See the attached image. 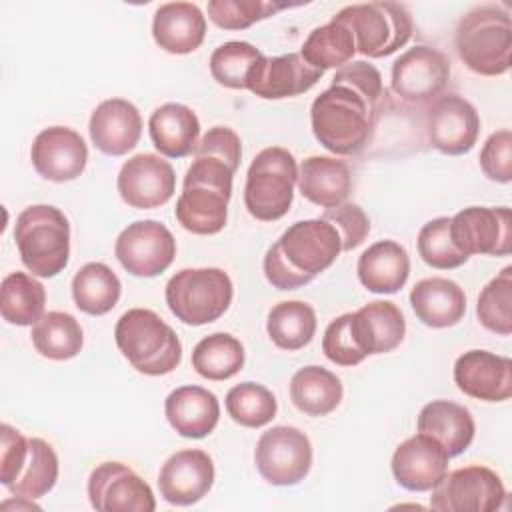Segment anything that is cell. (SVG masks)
Returning <instances> with one entry per match:
<instances>
[{
	"label": "cell",
	"instance_id": "obj_32",
	"mask_svg": "<svg viewBox=\"0 0 512 512\" xmlns=\"http://www.w3.org/2000/svg\"><path fill=\"white\" fill-rule=\"evenodd\" d=\"M292 404L308 416H326L342 400L340 378L322 366H304L290 380Z\"/></svg>",
	"mask_w": 512,
	"mask_h": 512
},
{
	"label": "cell",
	"instance_id": "obj_46",
	"mask_svg": "<svg viewBox=\"0 0 512 512\" xmlns=\"http://www.w3.org/2000/svg\"><path fill=\"white\" fill-rule=\"evenodd\" d=\"M322 220L330 222L342 240V250H354L360 246L368 232H370V220L366 212L352 202H344L334 208H326L322 214Z\"/></svg>",
	"mask_w": 512,
	"mask_h": 512
},
{
	"label": "cell",
	"instance_id": "obj_33",
	"mask_svg": "<svg viewBox=\"0 0 512 512\" xmlns=\"http://www.w3.org/2000/svg\"><path fill=\"white\" fill-rule=\"evenodd\" d=\"M122 284L114 270L102 262L84 264L72 278L74 304L90 314H108L120 300Z\"/></svg>",
	"mask_w": 512,
	"mask_h": 512
},
{
	"label": "cell",
	"instance_id": "obj_43",
	"mask_svg": "<svg viewBox=\"0 0 512 512\" xmlns=\"http://www.w3.org/2000/svg\"><path fill=\"white\" fill-rule=\"evenodd\" d=\"M420 258L438 270H452L462 266L468 256L462 254L450 238V218L440 216L426 222L418 232Z\"/></svg>",
	"mask_w": 512,
	"mask_h": 512
},
{
	"label": "cell",
	"instance_id": "obj_17",
	"mask_svg": "<svg viewBox=\"0 0 512 512\" xmlns=\"http://www.w3.org/2000/svg\"><path fill=\"white\" fill-rule=\"evenodd\" d=\"M116 186L130 208L150 210L164 206L174 196L176 174L168 160L142 152L122 164Z\"/></svg>",
	"mask_w": 512,
	"mask_h": 512
},
{
	"label": "cell",
	"instance_id": "obj_37",
	"mask_svg": "<svg viewBox=\"0 0 512 512\" xmlns=\"http://www.w3.org/2000/svg\"><path fill=\"white\" fill-rule=\"evenodd\" d=\"M244 366V346L226 332L204 336L192 350V368L206 380H228Z\"/></svg>",
	"mask_w": 512,
	"mask_h": 512
},
{
	"label": "cell",
	"instance_id": "obj_11",
	"mask_svg": "<svg viewBox=\"0 0 512 512\" xmlns=\"http://www.w3.org/2000/svg\"><path fill=\"white\" fill-rule=\"evenodd\" d=\"M114 254L132 276L152 278L174 262L176 240L162 222L136 220L118 234Z\"/></svg>",
	"mask_w": 512,
	"mask_h": 512
},
{
	"label": "cell",
	"instance_id": "obj_2",
	"mask_svg": "<svg viewBox=\"0 0 512 512\" xmlns=\"http://www.w3.org/2000/svg\"><path fill=\"white\" fill-rule=\"evenodd\" d=\"M234 170L212 156H196L176 202L178 224L200 236L218 234L228 220Z\"/></svg>",
	"mask_w": 512,
	"mask_h": 512
},
{
	"label": "cell",
	"instance_id": "obj_12",
	"mask_svg": "<svg viewBox=\"0 0 512 512\" xmlns=\"http://www.w3.org/2000/svg\"><path fill=\"white\" fill-rule=\"evenodd\" d=\"M450 238L466 254L508 256L512 250V216L508 206H470L450 218Z\"/></svg>",
	"mask_w": 512,
	"mask_h": 512
},
{
	"label": "cell",
	"instance_id": "obj_1",
	"mask_svg": "<svg viewBox=\"0 0 512 512\" xmlns=\"http://www.w3.org/2000/svg\"><path fill=\"white\" fill-rule=\"evenodd\" d=\"M378 104L350 84L332 82L310 108L314 138L338 156L360 152L376 128Z\"/></svg>",
	"mask_w": 512,
	"mask_h": 512
},
{
	"label": "cell",
	"instance_id": "obj_47",
	"mask_svg": "<svg viewBox=\"0 0 512 512\" xmlns=\"http://www.w3.org/2000/svg\"><path fill=\"white\" fill-rule=\"evenodd\" d=\"M480 168L494 180L508 184L512 180V132L498 130L488 136L480 150Z\"/></svg>",
	"mask_w": 512,
	"mask_h": 512
},
{
	"label": "cell",
	"instance_id": "obj_19",
	"mask_svg": "<svg viewBox=\"0 0 512 512\" xmlns=\"http://www.w3.org/2000/svg\"><path fill=\"white\" fill-rule=\"evenodd\" d=\"M214 484V462L198 448L172 454L160 468V496L174 506H190L202 500Z\"/></svg>",
	"mask_w": 512,
	"mask_h": 512
},
{
	"label": "cell",
	"instance_id": "obj_50",
	"mask_svg": "<svg viewBox=\"0 0 512 512\" xmlns=\"http://www.w3.org/2000/svg\"><path fill=\"white\" fill-rule=\"evenodd\" d=\"M332 82L350 84V86L358 88L360 92H364L366 96H370L376 102H380L382 96H384L382 76H380L378 68L370 62H364V60H354V62H348L342 68H338L336 74L332 76Z\"/></svg>",
	"mask_w": 512,
	"mask_h": 512
},
{
	"label": "cell",
	"instance_id": "obj_20",
	"mask_svg": "<svg viewBox=\"0 0 512 512\" xmlns=\"http://www.w3.org/2000/svg\"><path fill=\"white\" fill-rule=\"evenodd\" d=\"M454 382L470 398L504 402L512 396V360L488 350H468L454 362Z\"/></svg>",
	"mask_w": 512,
	"mask_h": 512
},
{
	"label": "cell",
	"instance_id": "obj_27",
	"mask_svg": "<svg viewBox=\"0 0 512 512\" xmlns=\"http://www.w3.org/2000/svg\"><path fill=\"white\" fill-rule=\"evenodd\" d=\"M356 272L366 290L374 294H394L410 276V258L402 244L378 240L360 254Z\"/></svg>",
	"mask_w": 512,
	"mask_h": 512
},
{
	"label": "cell",
	"instance_id": "obj_44",
	"mask_svg": "<svg viewBox=\"0 0 512 512\" xmlns=\"http://www.w3.org/2000/svg\"><path fill=\"white\" fill-rule=\"evenodd\" d=\"M284 2L266 0H210L208 18L224 30H244L252 24L288 8Z\"/></svg>",
	"mask_w": 512,
	"mask_h": 512
},
{
	"label": "cell",
	"instance_id": "obj_42",
	"mask_svg": "<svg viewBox=\"0 0 512 512\" xmlns=\"http://www.w3.org/2000/svg\"><path fill=\"white\" fill-rule=\"evenodd\" d=\"M480 324L498 334L510 336L512 332V266H506L492 278L480 292L476 304Z\"/></svg>",
	"mask_w": 512,
	"mask_h": 512
},
{
	"label": "cell",
	"instance_id": "obj_16",
	"mask_svg": "<svg viewBox=\"0 0 512 512\" xmlns=\"http://www.w3.org/2000/svg\"><path fill=\"white\" fill-rule=\"evenodd\" d=\"M88 498L98 512H152V488L126 464L102 462L88 478Z\"/></svg>",
	"mask_w": 512,
	"mask_h": 512
},
{
	"label": "cell",
	"instance_id": "obj_6",
	"mask_svg": "<svg viewBox=\"0 0 512 512\" xmlns=\"http://www.w3.org/2000/svg\"><path fill=\"white\" fill-rule=\"evenodd\" d=\"M296 182L298 166L292 152L280 146L260 150L246 172V210L262 222L280 220L292 206Z\"/></svg>",
	"mask_w": 512,
	"mask_h": 512
},
{
	"label": "cell",
	"instance_id": "obj_5",
	"mask_svg": "<svg viewBox=\"0 0 512 512\" xmlns=\"http://www.w3.org/2000/svg\"><path fill=\"white\" fill-rule=\"evenodd\" d=\"M14 240L22 264L40 278L62 272L70 256V224L64 212L50 204L24 208L14 224Z\"/></svg>",
	"mask_w": 512,
	"mask_h": 512
},
{
	"label": "cell",
	"instance_id": "obj_25",
	"mask_svg": "<svg viewBox=\"0 0 512 512\" xmlns=\"http://www.w3.org/2000/svg\"><path fill=\"white\" fill-rule=\"evenodd\" d=\"M350 326L356 344L366 356L394 350L406 332L404 314L390 300H374L352 312Z\"/></svg>",
	"mask_w": 512,
	"mask_h": 512
},
{
	"label": "cell",
	"instance_id": "obj_18",
	"mask_svg": "<svg viewBox=\"0 0 512 512\" xmlns=\"http://www.w3.org/2000/svg\"><path fill=\"white\" fill-rule=\"evenodd\" d=\"M30 160L42 178L50 182H70L84 172L88 148L76 130L50 126L34 138Z\"/></svg>",
	"mask_w": 512,
	"mask_h": 512
},
{
	"label": "cell",
	"instance_id": "obj_13",
	"mask_svg": "<svg viewBox=\"0 0 512 512\" xmlns=\"http://www.w3.org/2000/svg\"><path fill=\"white\" fill-rule=\"evenodd\" d=\"M450 80L448 58L430 46H414L392 64V90L410 104L436 100Z\"/></svg>",
	"mask_w": 512,
	"mask_h": 512
},
{
	"label": "cell",
	"instance_id": "obj_36",
	"mask_svg": "<svg viewBox=\"0 0 512 512\" xmlns=\"http://www.w3.org/2000/svg\"><path fill=\"white\" fill-rule=\"evenodd\" d=\"M32 344L38 354L50 360H70L84 344V334L78 320L60 310L46 312L32 326Z\"/></svg>",
	"mask_w": 512,
	"mask_h": 512
},
{
	"label": "cell",
	"instance_id": "obj_7",
	"mask_svg": "<svg viewBox=\"0 0 512 512\" xmlns=\"http://www.w3.org/2000/svg\"><path fill=\"white\" fill-rule=\"evenodd\" d=\"M164 296L180 322L204 326L228 310L234 288L230 276L220 268H184L168 280Z\"/></svg>",
	"mask_w": 512,
	"mask_h": 512
},
{
	"label": "cell",
	"instance_id": "obj_29",
	"mask_svg": "<svg viewBox=\"0 0 512 512\" xmlns=\"http://www.w3.org/2000/svg\"><path fill=\"white\" fill-rule=\"evenodd\" d=\"M148 130L154 148L168 158H184L198 146L200 120L192 108L166 102L158 106L148 120Z\"/></svg>",
	"mask_w": 512,
	"mask_h": 512
},
{
	"label": "cell",
	"instance_id": "obj_23",
	"mask_svg": "<svg viewBox=\"0 0 512 512\" xmlns=\"http://www.w3.org/2000/svg\"><path fill=\"white\" fill-rule=\"evenodd\" d=\"M88 130L92 144L102 154L124 156L140 140L142 118L132 102L110 98L94 108Z\"/></svg>",
	"mask_w": 512,
	"mask_h": 512
},
{
	"label": "cell",
	"instance_id": "obj_38",
	"mask_svg": "<svg viewBox=\"0 0 512 512\" xmlns=\"http://www.w3.org/2000/svg\"><path fill=\"white\" fill-rule=\"evenodd\" d=\"M354 54L356 42L350 28L332 18L328 24L314 28L300 50V56L320 72L328 68H342L352 62Z\"/></svg>",
	"mask_w": 512,
	"mask_h": 512
},
{
	"label": "cell",
	"instance_id": "obj_41",
	"mask_svg": "<svg viewBox=\"0 0 512 512\" xmlns=\"http://www.w3.org/2000/svg\"><path fill=\"white\" fill-rule=\"evenodd\" d=\"M226 410L236 424L246 428H260L272 422L278 404L266 386L256 382H242L228 390Z\"/></svg>",
	"mask_w": 512,
	"mask_h": 512
},
{
	"label": "cell",
	"instance_id": "obj_14",
	"mask_svg": "<svg viewBox=\"0 0 512 512\" xmlns=\"http://www.w3.org/2000/svg\"><path fill=\"white\" fill-rule=\"evenodd\" d=\"M276 244L290 266L312 278L330 268L342 252L338 230L322 218L294 222Z\"/></svg>",
	"mask_w": 512,
	"mask_h": 512
},
{
	"label": "cell",
	"instance_id": "obj_39",
	"mask_svg": "<svg viewBox=\"0 0 512 512\" xmlns=\"http://www.w3.org/2000/svg\"><path fill=\"white\" fill-rule=\"evenodd\" d=\"M58 480V456L42 438H28V454L18 478L8 486L16 498L36 500L48 494Z\"/></svg>",
	"mask_w": 512,
	"mask_h": 512
},
{
	"label": "cell",
	"instance_id": "obj_28",
	"mask_svg": "<svg viewBox=\"0 0 512 512\" xmlns=\"http://www.w3.org/2000/svg\"><path fill=\"white\" fill-rule=\"evenodd\" d=\"M298 190L316 206H340L352 190L350 168L332 156H308L298 170Z\"/></svg>",
	"mask_w": 512,
	"mask_h": 512
},
{
	"label": "cell",
	"instance_id": "obj_30",
	"mask_svg": "<svg viewBox=\"0 0 512 512\" xmlns=\"http://www.w3.org/2000/svg\"><path fill=\"white\" fill-rule=\"evenodd\" d=\"M410 306L422 324L448 328L464 318L466 296L454 280L424 278L410 290Z\"/></svg>",
	"mask_w": 512,
	"mask_h": 512
},
{
	"label": "cell",
	"instance_id": "obj_40",
	"mask_svg": "<svg viewBox=\"0 0 512 512\" xmlns=\"http://www.w3.org/2000/svg\"><path fill=\"white\" fill-rule=\"evenodd\" d=\"M264 54L250 42H224L210 56L212 78L226 88L246 90L254 66Z\"/></svg>",
	"mask_w": 512,
	"mask_h": 512
},
{
	"label": "cell",
	"instance_id": "obj_21",
	"mask_svg": "<svg viewBox=\"0 0 512 512\" xmlns=\"http://www.w3.org/2000/svg\"><path fill=\"white\" fill-rule=\"evenodd\" d=\"M448 454L432 436L418 432L392 454L394 480L410 492L432 490L448 472Z\"/></svg>",
	"mask_w": 512,
	"mask_h": 512
},
{
	"label": "cell",
	"instance_id": "obj_10",
	"mask_svg": "<svg viewBox=\"0 0 512 512\" xmlns=\"http://www.w3.org/2000/svg\"><path fill=\"white\" fill-rule=\"evenodd\" d=\"M254 462L266 482L294 486L310 472L312 444L296 426H272L258 438Z\"/></svg>",
	"mask_w": 512,
	"mask_h": 512
},
{
	"label": "cell",
	"instance_id": "obj_22",
	"mask_svg": "<svg viewBox=\"0 0 512 512\" xmlns=\"http://www.w3.org/2000/svg\"><path fill=\"white\" fill-rule=\"evenodd\" d=\"M324 72L312 68L298 52L282 56H262L254 66L248 88L264 100H280L308 92Z\"/></svg>",
	"mask_w": 512,
	"mask_h": 512
},
{
	"label": "cell",
	"instance_id": "obj_48",
	"mask_svg": "<svg viewBox=\"0 0 512 512\" xmlns=\"http://www.w3.org/2000/svg\"><path fill=\"white\" fill-rule=\"evenodd\" d=\"M194 156H212L218 158L222 162H226L234 172L240 166V158H242V144H240V136L226 126H214L210 128L202 140L198 142Z\"/></svg>",
	"mask_w": 512,
	"mask_h": 512
},
{
	"label": "cell",
	"instance_id": "obj_8",
	"mask_svg": "<svg viewBox=\"0 0 512 512\" xmlns=\"http://www.w3.org/2000/svg\"><path fill=\"white\" fill-rule=\"evenodd\" d=\"M332 20L350 28L356 52L384 58L402 48L412 36V16L398 2H366L342 8Z\"/></svg>",
	"mask_w": 512,
	"mask_h": 512
},
{
	"label": "cell",
	"instance_id": "obj_9",
	"mask_svg": "<svg viewBox=\"0 0 512 512\" xmlns=\"http://www.w3.org/2000/svg\"><path fill=\"white\" fill-rule=\"evenodd\" d=\"M506 488L486 466H464L446 472L432 488L430 508L436 512H492L504 504Z\"/></svg>",
	"mask_w": 512,
	"mask_h": 512
},
{
	"label": "cell",
	"instance_id": "obj_31",
	"mask_svg": "<svg viewBox=\"0 0 512 512\" xmlns=\"http://www.w3.org/2000/svg\"><path fill=\"white\" fill-rule=\"evenodd\" d=\"M418 432L432 436L446 454H462L474 440V418L468 408L450 400H432L418 414Z\"/></svg>",
	"mask_w": 512,
	"mask_h": 512
},
{
	"label": "cell",
	"instance_id": "obj_15",
	"mask_svg": "<svg viewBox=\"0 0 512 512\" xmlns=\"http://www.w3.org/2000/svg\"><path fill=\"white\" fill-rule=\"evenodd\" d=\"M480 132L476 108L458 94H440L426 110V134L432 148L460 156L474 148Z\"/></svg>",
	"mask_w": 512,
	"mask_h": 512
},
{
	"label": "cell",
	"instance_id": "obj_45",
	"mask_svg": "<svg viewBox=\"0 0 512 512\" xmlns=\"http://www.w3.org/2000/svg\"><path fill=\"white\" fill-rule=\"evenodd\" d=\"M350 318H352V312H346V314L334 318L328 324L324 338H322L324 356L338 366H356L366 358V354L356 344V338H354L352 326H350Z\"/></svg>",
	"mask_w": 512,
	"mask_h": 512
},
{
	"label": "cell",
	"instance_id": "obj_35",
	"mask_svg": "<svg viewBox=\"0 0 512 512\" xmlns=\"http://www.w3.org/2000/svg\"><path fill=\"white\" fill-rule=\"evenodd\" d=\"M270 340L288 352L304 348L316 332V312L302 300H284L272 306L266 320Z\"/></svg>",
	"mask_w": 512,
	"mask_h": 512
},
{
	"label": "cell",
	"instance_id": "obj_49",
	"mask_svg": "<svg viewBox=\"0 0 512 512\" xmlns=\"http://www.w3.org/2000/svg\"><path fill=\"white\" fill-rule=\"evenodd\" d=\"M0 482L2 486H10L26 460L28 454V438L22 436L10 424L0 426Z\"/></svg>",
	"mask_w": 512,
	"mask_h": 512
},
{
	"label": "cell",
	"instance_id": "obj_3",
	"mask_svg": "<svg viewBox=\"0 0 512 512\" xmlns=\"http://www.w3.org/2000/svg\"><path fill=\"white\" fill-rule=\"evenodd\" d=\"M454 46L468 70L500 76L512 64V20L500 4H482L466 12L456 28Z\"/></svg>",
	"mask_w": 512,
	"mask_h": 512
},
{
	"label": "cell",
	"instance_id": "obj_24",
	"mask_svg": "<svg viewBox=\"0 0 512 512\" xmlns=\"http://www.w3.org/2000/svg\"><path fill=\"white\" fill-rule=\"evenodd\" d=\"M154 42L170 54H190L204 42L206 16L192 2H166L152 18Z\"/></svg>",
	"mask_w": 512,
	"mask_h": 512
},
{
	"label": "cell",
	"instance_id": "obj_34",
	"mask_svg": "<svg viewBox=\"0 0 512 512\" xmlns=\"http://www.w3.org/2000/svg\"><path fill=\"white\" fill-rule=\"evenodd\" d=\"M46 290L26 272H12L2 280L0 312L8 324L32 326L44 316Z\"/></svg>",
	"mask_w": 512,
	"mask_h": 512
},
{
	"label": "cell",
	"instance_id": "obj_26",
	"mask_svg": "<svg viewBox=\"0 0 512 512\" xmlns=\"http://www.w3.org/2000/svg\"><path fill=\"white\" fill-rule=\"evenodd\" d=\"M168 424L184 438L208 436L220 420L218 398L202 386H180L164 402Z\"/></svg>",
	"mask_w": 512,
	"mask_h": 512
},
{
	"label": "cell",
	"instance_id": "obj_51",
	"mask_svg": "<svg viewBox=\"0 0 512 512\" xmlns=\"http://www.w3.org/2000/svg\"><path fill=\"white\" fill-rule=\"evenodd\" d=\"M264 274H266V280L278 290H296L314 280L312 276L302 274L294 266H290L276 242L268 248L264 256Z\"/></svg>",
	"mask_w": 512,
	"mask_h": 512
},
{
	"label": "cell",
	"instance_id": "obj_4",
	"mask_svg": "<svg viewBox=\"0 0 512 512\" xmlns=\"http://www.w3.org/2000/svg\"><path fill=\"white\" fill-rule=\"evenodd\" d=\"M114 338L130 366L146 376L170 374L182 360L176 332L148 308L126 310L116 322Z\"/></svg>",
	"mask_w": 512,
	"mask_h": 512
}]
</instances>
